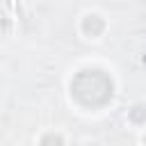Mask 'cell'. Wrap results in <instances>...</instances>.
<instances>
[{
  "instance_id": "cell-1",
  "label": "cell",
  "mask_w": 146,
  "mask_h": 146,
  "mask_svg": "<svg viewBox=\"0 0 146 146\" xmlns=\"http://www.w3.org/2000/svg\"><path fill=\"white\" fill-rule=\"evenodd\" d=\"M71 94L84 107H100L112 100L114 82L98 68H84L71 80Z\"/></svg>"
},
{
  "instance_id": "cell-2",
  "label": "cell",
  "mask_w": 146,
  "mask_h": 146,
  "mask_svg": "<svg viewBox=\"0 0 146 146\" xmlns=\"http://www.w3.org/2000/svg\"><path fill=\"white\" fill-rule=\"evenodd\" d=\"M82 32L87 36H100L105 32V21L98 14H87L82 18Z\"/></svg>"
},
{
  "instance_id": "cell-3",
  "label": "cell",
  "mask_w": 146,
  "mask_h": 146,
  "mask_svg": "<svg viewBox=\"0 0 146 146\" xmlns=\"http://www.w3.org/2000/svg\"><path fill=\"white\" fill-rule=\"evenodd\" d=\"M128 119L137 125H144L146 123V105H132L128 110Z\"/></svg>"
},
{
  "instance_id": "cell-4",
  "label": "cell",
  "mask_w": 146,
  "mask_h": 146,
  "mask_svg": "<svg viewBox=\"0 0 146 146\" xmlns=\"http://www.w3.org/2000/svg\"><path fill=\"white\" fill-rule=\"evenodd\" d=\"M39 146H64V137L59 132H46L39 139Z\"/></svg>"
},
{
  "instance_id": "cell-5",
  "label": "cell",
  "mask_w": 146,
  "mask_h": 146,
  "mask_svg": "<svg viewBox=\"0 0 146 146\" xmlns=\"http://www.w3.org/2000/svg\"><path fill=\"white\" fill-rule=\"evenodd\" d=\"M144 144H146V135H144Z\"/></svg>"
}]
</instances>
